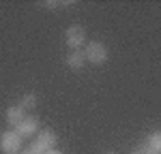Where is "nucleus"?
<instances>
[{
	"mask_svg": "<svg viewBox=\"0 0 161 154\" xmlns=\"http://www.w3.org/2000/svg\"><path fill=\"white\" fill-rule=\"evenodd\" d=\"M24 150V137H19L15 131H4L0 135V152L2 154H19Z\"/></svg>",
	"mask_w": 161,
	"mask_h": 154,
	"instance_id": "nucleus-1",
	"label": "nucleus"
},
{
	"mask_svg": "<svg viewBox=\"0 0 161 154\" xmlns=\"http://www.w3.org/2000/svg\"><path fill=\"white\" fill-rule=\"evenodd\" d=\"M56 143H58V137H56V133L54 131H41L37 135V139L32 141L28 148L30 150H35L37 154H45V152H50V150H56Z\"/></svg>",
	"mask_w": 161,
	"mask_h": 154,
	"instance_id": "nucleus-2",
	"label": "nucleus"
},
{
	"mask_svg": "<svg viewBox=\"0 0 161 154\" xmlns=\"http://www.w3.org/2000/svg\"><path fill=\"white\" fill-rule=\"evenodd\" d=\"M84 58H86V62L103 64L105 60H108V47H105L101 41H90V43H86Z\"/></svg>",
	"mask_w": 161,
	"mask_h": 154,
	"instance_id": "nucleus-3",
	"label": "nucleus"
},
{
	"mask_svg": "<svg viewBox=\"0 0 161 154\" xmlns=\"http://www.w3.org/2000/svg\"><path fill=\"white\" fill-rule=\"evenodd\" d=\"M64 43L69 45V49H80L84 43H86V30L82 28V26H69L67 28V32H64Z\"/></svg>",
	"mask_w": 161,
	"mask_h": 154,
	"instance_id": "nucleus-4",
	"label": "nucleus"
},
{
	"mask_svg": "<svg viewBox=\"0 0 161 154\" xmlns=\"http://www.w3.org/2000/svg\"><path fill=\"white\" fill-rule=\"evenodd\" d=\"M39 131V120L35 116H24V120L15 126V133L19 135V137H30V135H35Z\"/></svg>",
	"mask_w": 161,
	"mask_h": 154,
	"instance_id": "nucleus-5",
	"label": "nucleus"
},
{
	"mask_svg": "<svg viewBox=\"0 0 161 154\" xmlns=\"http://www.w3.org/2000/svg\"><path fill=\"white\" fill-rule=\"evenodd\" d=\"M64 64H67V66H69L71 71H80V69H84V64H86L84 51H80V49L69 51V56L64 58Z\"/></svg>",
	"mask_w": 161,
	"mask_h": 154,
	"instance_id": "nucleus-6",
	"label": "nucleus"
},
{
	"mask_svg": "<svg viewBox=\"0 0 161 154\" xmlns=\"http://www.w3.org/2000/svg\"><path fill=\"white\" fill-rule=\"evenodd\" d=\"M144 148H146V152L161 154V133H159V131L150 133L148 139H146V143H144Z\"/></svg>",
	"mask_w": 161,
	"mask_h": 154,
	"instance_id": "nucleus-7",
	"label": "nucleus"
},
{
	"mask_svg": "<svg viewBox=\"0 0 161 154\" xmlns=\"http://www.w3.org/2000/svg\"><path fill=\"white\" fill-rule=\"evenodd\" d=\"M22 120H24V109H22V107L13 105V107H9V109H7V122H9L13 128L17 126Z\"/></svg>",
	"mask_w": 161,
	"mask_h": 154,
	"instance_id": "nucleus-8",
	"label": "nucleus"
},
{
	"mask_svg": "<svg viewBox=\"0 0 161 154\" xmlns=\"http://www.w3.org/2000/svg\"><path fill=\"white\" fill-rule=\"evenodd\" d=\"M17 107H22L24 111H30V109H35V107H37V94H35V92H26L24 96L19 99Z\"/></svg>",
	"mask_w": 161,
	"mask_h": 154,
	"instance_id": "nucleus-9",
	"label": "nucleus"
},
{
	"mask_svg": "<svg viewBox=\"0 0 161 154\" xmlns=\"http://www.w3.org/2000/svg\"><path fill=\"white\" fill-rule=\"evenodd\" d=\"M43 4H45V7H50V9H60V7H69V4H73V0H64V2H56V0H45Z\"/></svg>",
	"mask_w": 161,
	"mask_h": 154,
	"instance_id": "nucleus-10",
	"label": "nucleus"
},
{
	"mask_svg": "<svg viewBox=\"0 0 161 154\" xmlns=\"http://www.w3.org/2000/svg\"><path fill=\"white\" fill-rule=\"evenodd\" d=\"M131 154H146V148L142 146V148H136V150H131Z\"/></svg>",
	"mask_w": 161,
	"mask_h": 154,
	"instance_id": "nucleus-11",
	"label": "nucleus"
},
{
	"mask_svg": "<svg viewBox=\"0 0 161 154\" xmlns=\"http://www.w3.org/2000/svg\"><path fill=\"white\" fill-rule=\"evenodd\" d=\"M19 154H37V152H35V150H30V148H26V150H22Z\"/></svg>",
	"mask_w": 161,
	"mask_h": 154,
	"instance_id": "nucleus-12",
	"label": "nucleus"
},
{
	"mask_svg": "<svg viewBox=\"0 0 161 154\" xmlns=\"http://www.w3.org/2000/svg\"><path fill=\"white\" fill-rule=\"evenodd\" d=\"M45 154H62L60 150H50V152H45Z\"/></svg>",
	"mask_w": 161,
	"mask_h": 154,
	"instance_id": "nucleus-13",
	"label": "nucleus"
},
{
	"mask_svg": "<svg viewBox=\"0 0 161 154\" xmlns=\"http://www.w3.org/2000/svg\"><path fill=\"white\" fill-rule=\"evenodd\" d=\"M105 154H116V152H105Z\"/></svg>",
	"mask_w": 161,
	"mask_h": 154,
	"instance_id": "nucleus-14",
	"label": "nucleus"
},
{
	"mask_svg": "<svg viewBox=\"0 0 161 154\" xmlns=\"http://www.w3.org/2000/svg\"><path fill=\"white\" fill-rule=\"evenodd\" d=\"M146 154H153V152H146Z\"/></svg>",
	"mask_w": 161,
	"mask_h": 154,
	"instance_id": "nucleus-15",
	"label": "nucleus"
}]
</instances>
